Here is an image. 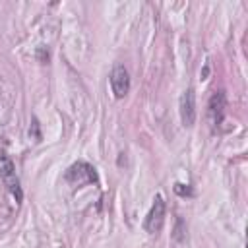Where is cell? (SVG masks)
<instances>
[{"mask_svg":"<svg viewBox=\"0 0 248 248\" xmlns=\"http://www.w3.org/2000/svg\"><path fill=\"white\" fill-rule=\"evenodd\" d=\"M0 178H2L4 186L10 190V194L16 198V202L19 203L23 200V190H21L19 178L16 174V165L6 155V151H0Z\"/></svg>","mask_w":248,"mask_h":248,"instance_id":"obj_1","label":"cell"},{"mask_svg":"<svg viewBox=\"0 0 248 248\" xmlns=\"http://www.w3.org/2000/svg\"><path fill=\"white\" fill-rule=\"evenodd\" d=\"M174 192L178 196H192V190L188 186H184V184H174Z\"/></svg>","mask_w":248,"mask_h":248,"instance_id":"obj_7","label":"cell"},{"mask_svg":"<svg viewBox=\"0 0 248 248\" xmlns=\"http://www.w3.org/2000/svg\"><path fill=\"white\" fill-rule=\"evenodd\" d=\"M225 108H227V97H225V93L223 91H215L209 97V103H207V116H209V122H211L213 128H219L223 124Z\"/></svg>","mask_w":248,"mask_h":248,"instance_id":"obj_5","label":"cell"},{"mask_svg":"<svg viewBox=\"0 0 248 248\" xmlns=\"http://www.w3.org/2000/svg\"><path fill=\"white\" fill-rule=\"evenodd\" d=\"M64 178H66V182H70L72 186H78V188L83 184H97V172L85 161H78L72 167H68Z\"/></svg>","mask_w":248,"mask_h":248,"instance_id":"obj_2","label":"cell"},{"mask_svg":"<svg viewBox=\"0 0 248 248\" xmlns=\"http://www.w3.org/2000/svg\"><path fill=\"white\" fill-rule=\"evenodd\" d=\"M178 110H180V120L186 128H192L194 122H196V95H194V89L188 87L182 95H180V101H178Z\"/></svg>","mask_w":248,"mask_h":248,"instance_id":"obj_4","label":"cell"},{"mask_svg":"<svg viewBox=\"0 0 248 248\" xmlns=\"http://www.w3.org/2000/svg\"><path fill=\"white\" fill-rule=\"evenodd\" d=\"M110 89L114 93L116 99H122L128 95L130 91V74L124 66H114L112 72H110Z\"/></svg>","mask_w":248,"mask_h":248,"instance_id":"obj_6","label":"cell"},{"mask_svg":"<svg viewBox=\"0 0 248 248\" xmlns=\"http://www.w3.org/2000/svg\"><path fill=\"white\" fill-rule=\"evenodd\" d=\"M165 200H163V196H155L153 198V205H151V209H149V213H147V217H145V223H143V227H145V231L147 232H151V234H157L161 229H163V223H165Z\"/></svg>","mask_w":248,"mask_h":248,"instance_id":"obj_3","label":"cell"}]
</instances>
